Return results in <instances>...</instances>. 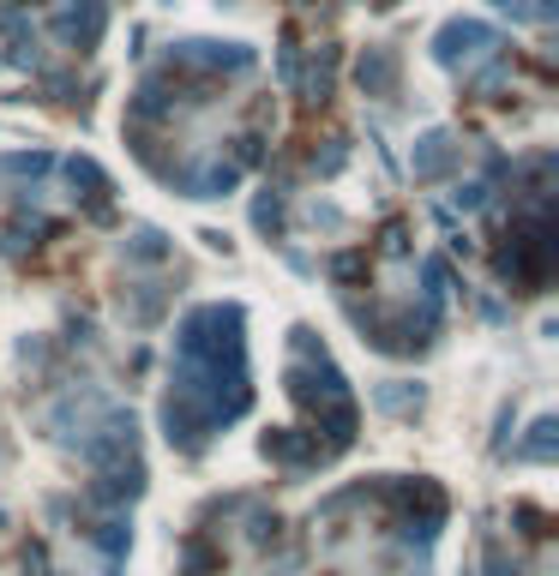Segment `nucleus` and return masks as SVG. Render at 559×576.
Segmentation results:
<instances>
[{
	"instance_id": "6",
	"label": "nucleus",
	"mask_w": 559,
	"mask_h": 576,
	"mask_svg": "<svg viewBox=\"0 0 559 576\" xmlns=\"http://www.w3.org/2000/svg\"><path fill=\"white\" fill-rule=\"evenodd\" d=\"M499 12H511V19H529V24H553V0H493Z\"/></svg>"
},
{
	"instance_id": "3",
	"label": "nucleus",
	"mask_w": 559,
	"mask_h": 576,
	"mask_svg": "<svg viewBox=\"0 0 559 576\" xmlns=\"http://www.w3.org/2000/svg\"><path fill=\"white\" fill-rule=\"evenodd\" d=\"M54 37H61L67 49H91L102 37V0H72L61 12V24H54Z\"/></svg>"
},
{
	"instance_id": "2",
	"label": "nucleus",
	"mask_w": 559,
	"mask_h": 576,
	"mask_svg": "<svg viewBox=\"0 0 559 576\" xmlns=\"http://www.w3.org/2000/svg\"><path fill=\"white\" fill-rule=\"evenodd\" d=\"M433 61L451 67V72H469V67H481V61H499V37L481 19H451V24H439V37H433Z\"/></svg>"
},
{
	"instance_id": "4",
	"label": "nucleus",
	"mask_w": 559,
	"mask_h": 576,
	"mask_svg": "<svg viewBox=\"0 0 559 576\" xmlns=\"http://www.w3.org/2000/svg\"><path fill=\"white\" fill-rule=\"evenodd\" d=\"M451 162H458V139L451 132H428L416 144V181H439V174H451Z\"/></svg>"
},
{
	"instance_id": "7",
	"label": "nucleus",
	"mask_w": 559,
	"mask_h": 576,
	"mask_svg": "<svg viewBox=\"0 0 559 576\" xmlns=\"http://www.w3.org/2000/svg\"><path fill=\"white\" fill-rule=\"evenodd\" d=\"M373 403L391 408V415H403V408H421V391H409V384H403V391H379Z\"/></svg>"
},
{
	"instance_id": "8",
	"label": "nucleus",
	"mask_w": 559,
	"mask_h": 576,
	"mask_svg": "<svg viewBox=\"0 0 559 576\" xmlns=\"http://www.w3.org/2000/svg\"><path fill=\"white\" fill-rule=\"evenodd\" d=\"M523 456H536V463H548L553 456V421H536V438L523 445Z\"/></svg>"
},
{
	"instance_id": "1",
	"label": "nucleus",
	"mask_w": 559,
	"mask_h": 576,
	"mask_svg": "<svg viewBox=\"0 0 559 576\" xmlns=\"http://www.w3.org/2000/svg\"><path fill=\"white\" fill-rule=\"evenodd\" d=\"M247 415V348L241 306H199L181 319L163 396V433L174 451H204L229 421Z\"/></svg>"
},
{
	"instance_id": "5",
	"label": "nucleus",
	"mask_w": 559,
	"mask_h": 576,
	"mask_svg": "<svg viewBox=\"0 0 559 576\" xmlns=\"http://www.w3.org/2000/svg\"><path fill=\"white\" fill-rule=\"evenodd\" d=\"M356 79H361L367 97H391L397 91V54L391 49H367L361 67H356Z\"/></svg>"
}]
</instances>
